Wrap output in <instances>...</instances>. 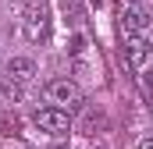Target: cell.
I'll return each instance as SVG.
<instances>
[{
    "instance_id": "obj_1",
    "label": "cell",
    "mask_w": 153,
    "mask_h": 149,
    "mask_svg": "<svg viewBox=\"0 0 153 149\" xmlns=\"http://www.w3.org/2000/svg\"><path fill=\"white\" fill-rule=\"evenodd\" d=\"M22 36L29 39V43H43V39L50 36V11H46V0H29V4H25Z\"/></svg>"
},
{
    "instance_id": "obj_2",
    "label": "cell",
    "mask_w": 153,
    "mask_h": 149,
    "mask_svg": "<svg viewBox=\"0 0 153 149\" xmlns=\"http://www.w3.org/2000/svg\"><path fill=\"white\" fill-rule=\"evenodd\" d=\"M46 100L57 107V110H82V103H85V92L78 89V82L71 78H53L50 85H46Z\"/></svg>"
},
{
    "instance_id": "obj_3",
    "label": "cell",
    "mask_w": 153,
    "mask_h": 149,
    "mask_svg": "<svg viewBox=\"0 0 153 149\" xmlns=\"http://www.w3.org/2000/svg\"><path fill=\"white\" fill-rule=\"evenodd\" d=\"M36 128L46 131V135H68L71 131V114L57 110V107H43V110H36Z\"/></svg>"
},
{
    "instance_id": "obj_4",
    "label": "cell",
    "mask_w": 153,
    "mask_h": 149,
    "mask_svg": "<svg viewBox=\"0 0 153 149\" xmlns=\"http://www.w3.org/2000/svg\"><path fill=\"white\" fill-rule=\"evenodd\" d=\"M153 60V46L146 36H125V64L132 71H143L146 64Z\"/></svg>"
},
{
    "instance_id": "obj_5",
    "label": "cell",
    "mask_w": 153,
    "mask_h": 149,
    "mask_svg": "<svg viewBox=\"0 0 153 149\" xmlns=\"http://www.w3.org/2000/svg\"><path fill=\"white\" fill-rule=\"evenodd\" d=\"M150 25V14L139 4H125L121 7V32L125 36H143V29Z\"/></svg>"
},
{
    "instance_id": "obj_6",
    "label": "cell",
    "mask_w": 153,
    "mask_h": 149,
    "mask_svg": "<svg viewBox=\"0 0 153 149\" xmlns=\"http://www.w3.org/2000/svg\"><path fill=\"white\" fill-rule=\"evenodd\" d=\"M7 78H11L14 85H29V82L36 78V60H32V57H11V60H7Z\"/></svg>"
},
{
    "instance_id": "obj_7",
    "label": "cell",
    "mask_w": 153,
    "mask_h": 149,
    "mask_svg": "<svg viewBox=\"0 0 153 149\" xmlns=\"http://www.w3.org/2000/svg\"><path fill=\"white\" fill-rule=\"evenodd\" d=\"M143 89H146V96H150V103H153V71L143 74Z\"/></svg>"
},
{
    "instance_id": "obj_8",
    "label": "cell",
    "mask_w": 153,
    "mask_h": 149,
    "mask_svg": "<svg viewBox=\"0 0 153 149\" xmlns=\"http://www.w3.org/2000/svg\"><path fill=\"white\" fill-rule=\"evenodd\" d=\"M139 149H153V139H150V142H143V146H139Z\"/></svg>"
},
{
    "instance_id": "obj_9",
    "label": "cell",
    "mask_w": 153,
    "mask_h": 149,
    "mask_svg": "<svg viewBox=\"0 0 153 149\" xmlns=\"http://www.w3.org/2000/svg\"><path fill=\"white\" fill-rule=\"evenodd\" d=\"M53 149H68V146H64V142H57V146H53Z\"/></svg>"
},
{
    "instance_id": "obj_10",
    "label": "cell",
    "mask_w": 153,
    "mask_h": 149,
    "mask_svg": "<svg viewBox=\"0 0 153 149\" xmlns=\"http://www.w3.org/2000/svg\"><path fill=\"white\" fill-rule=\"evenodd\" d=\"M128 4H135V0H128Z\"/></svg>"
}]
</instances>
